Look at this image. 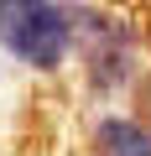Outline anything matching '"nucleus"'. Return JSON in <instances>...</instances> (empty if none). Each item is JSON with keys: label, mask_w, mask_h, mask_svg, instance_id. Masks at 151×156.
Returning a JSON list of instances; mask_svg holds the SVG:
<instances>
[{"label": "nucleus", "mask_w": 151, "mask_h": 156, "mask_svg": "<svg viewBox=\"0 0 151 156\" xmlns=\"http://www.w3.org/2000/svg\"><path fill=\"white\" fill-rule=\"evenodd\" d=\"M78 42V5H47V0H0V47L26 68H57Z\"/></svg>", "instance_id": "f257e3e1"}, {"label": "nucleus", "mask_w": 151, "mask_h": 156, "mask_svg": "<svg viewBox=\"0 0 151 156\" xmlns=\"http://www.w3.org/2000/svg\"><path fill=\"white\" fill-rule=\"evenodd\" d=\"M99 156H151V135L135 120H99Z\"/></svg>", "instance_id": "7ed1b4c3"}, {"label": "nucleus", "mask_w": 151, "mask_h": 156, "mask_svg": "<svg viewBox=\"0 0 151 156\" xmlns=\"http://www.w3.org/2000/svg\"><path fill=\"white\" fill-rule=\"evenodd\" d=\"M78 42L89 57V78L99 89H120L135 68V31L110 11H78Z\"/></svg>", "instance_id": "f03ea898"}]
</instances>
